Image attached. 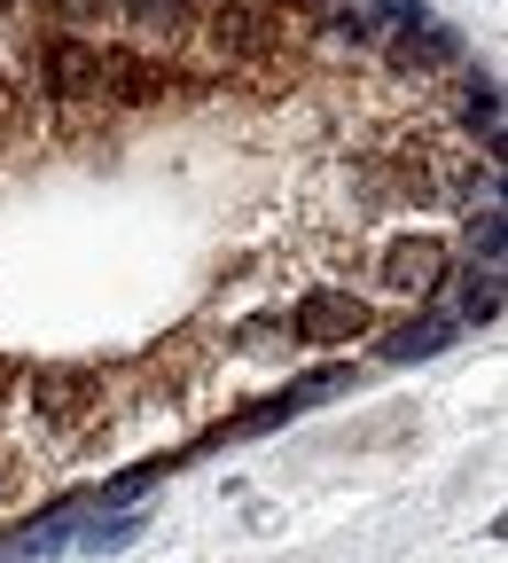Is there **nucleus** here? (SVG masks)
I'll return each instance as SVG.
<instances>
[{
	"label": "nucleus",
	"mask_w": 508,
	"mask_h": 563,
	"mask_svg": "<svg viewBox=\"0 0 508 563\" xmlns=\"http://www.w3.org/2000/svg\"><path fill=\"white\" fill-rule=\"evenodd\" d=\"M289 329H298L306 344H352V336H368V306L344 298V290H313V298H298Z\"/></svg>",
	"instance_id": "obj_4"
},
{
	"label": "nucleus",
	"mask_w": 508,
	"mask_h": 563,
	"mask_svg": "<svg viewBox=\"0 0 508 563\" xmlns=\"http://www.w3.org/2000/svg\"><path fill=\"white\" fill-rule=\"evenodd\" d=\"M47 87L63 102H95L102 95V55L87 40H47Z\"/></svg>",
	"instance_id": "obj_6"
},
{
	"label": "nucleus",
	"mask_w": 508,
	"mask_h": 563,
	"mask_svg": "<svg viewBox=\"0 0 508 563\" xmlns=\"http://www.w3.org/2000/svg\"><path fill=\"white\" fill-rule=\"evenodd\" d=\"M125 24L141 40H173V32H188V0H125Z\"/></svg>",
	"instance_id": "obj_11"
},
{
	"label": "nucleus",
	"mask_w": 508,
	"mask_h": 563,
	"mask_svg": "<svg viewBox=\"0 0 508 563\" xmlns=\"http://www.w3.org/2000/svg\"><path fill=\"white\" fill-rule=\"evenodd\" d=\"M430 9L422 0H368V9H360V32H376V40H399L407 24H422Z\"/></svg>",
	"instance_id": "obj_12"
},
{
	"label": "nucleus",
	"mask_w": 508,
	"mask_h": 563,
	"mask_svg": "<svg viewBox=\"0 0 508 563\" xmlns=\"http://www.w3.org/2000/svg\"><path fill=\"white\" fill-rule=\"evenodd\" d=\"M462 110H470V118H477V125H485V133H493V150H500V87H493V79H477V87H470V102H462Z\"/></svg>",
	"instance_id": "obj_15"
},
{
	"label": "nucleus",
	"mask_w": 508,
	"mask_h": 563,
	"mask_svg": "<svg viewBox=\"0 0 508 563\" xmlns=\"http://www.w3.org/2000/svg\"><path fill=\"white\" fill-rule=\"evenodd\" d=\"M70 532H79V501H63V509L32 517L16 540H0V563H40V555H63V548H70Z\"/></svg>",
	"instance_id": "obj_8"
},
{
	"label": "nucleus",
	"mask_w": 508,
	"mask_h": 563,
	"mask_svg": "<svg viewBox=\"0 0 508 563\" xmlns=\"http://www.w3.org/2000/svg\"><path fill=\"white\" fill-rule=\"evenodd\" d=\"M211 40H220L235 63H258V55H274V47H281V24H274L266 9H251V0H228V9L211 16Z\"/></svg>",
	"instance_id": "obj_5"
},
{
	"label": "nucleus",
	"mask_w": 508,
	"mask_h": 563,
	"mask_svg": "<svg viewBox=\"0 0 508 563\" xmlns=\"http://www.w3.org/2000/svg\"><path fill=\"white\" fill-rule=\"evenodd\" d=\"M446 344H454V313H422V321L384 336V361H430V352H446Z\"/></svg>",
	"instance_id": "obj_10"
},
{
	"label": "nucleus",
	"mask_w": 508,
	"mask_h": 563,
	"mask_svg": "<svg viewBox=\"0 0 508 563\" xmlns=\"http://www.w3.org/2000/svg\"><path fill=\"white\" fill-rule=\"evenodd\" d=\"M336 391H352V368H313V376H298L289 391H274L266 407H251V415H235V422H220L203 446H228V439H258V431H274V422H289V415H306V407H321V399H336Z\"/></svg>",
	"instance_id": "obj_1"
},
{
	"label": "nucleus",
	"mask_w": 508,
	"mask_h": 563,
	"mask_svg": "<svg viewBox=\"0 0 508 563\" xmlns=\"http://www.w3.org/2000/svg\"><path fill=\"white\" fill-rule=\"evenodd\" d=\"M141 540V509H102V525L87 532V548L102 555V548H133Z\"/></svg>",
	"instance_id": "obj_13"
},
{
	"label": "nucleus",
	"mask_w": 508,
	"mask_h": 563,
	"mask_svg": "<svg viewBox=\"0 0 508 563\" xmlns=\"http://www.w3.org/2000/svg\"><path fill=\"white\" fill-rule=\"evenodd\" d=\"M102 95L157 102V95H173V63H157V55H102Z\"/></svg>",
	"instance_id": "obj_7"
},
{
	"label": "nucleus",
	"mask_w": 508,
	"mask_h": 563,
	"mask_svg": "<svg viewBox=\"0 0 508 563\" xmlns=\"http://www.w3.org/2000/svg\"><path fill=\"white\" fill-rule=\"evenodd\" d=\"M376 274H384V290H399V298H430L446 282V243L439 235H391Z\"/></svg>",
	"instance_id": "obj_3"
},
{
	"label": "nucleus",
	"mask_w": 508,
	"mask_h": 563,
	"mask_svg": "<svg viewBox=\"0 0 508 563\" xmlns=\"http://www.w3.org/2000/svg\"><path fill=\"white\" fill-rule=\"evenodd\" d=\"M454 55H462V40H454L439 16H422V24H407V32L391 40V63H399V70H446Z\"/></svg>",
	"instance_id": "obj_9"
},
{
	"label": "nucleus",
	"mask_w": 508,
	"mask_h": 563,
	"mask_svg": "<svg viewBox=\"0 0 508 563\" xmlns=\"http://www.w3.org/2000/svg\"><path fill=\"white\" fill-rule=\"evenodd\" d=\"M95 407H102V376L95 368H40L32 376V415L55 422V431H79Z\"/></svg>",
	"instance_id": "obj_2"
},
{
	"label": "nucleus",
	"mask_w": 508,
	"mask_h": 563,
	"mask_svg": "<svg viewBox=\"0 0 508 563\" xmlns=\"http://www.w3.org/2000/svg\"><path fill=\"white\" fill-rule=\"evenodd\" d=\"M470 251H477L485 266L500 258V211H485V220H470Z\"/></svg>",
	"instance_id": "obj_16"
},
{
	"label": "nucleus",
	"mask_w": 508,
	"mask_h": 563,
	"mask_svg": "<svg viewBox=\"0 0 508 563\" xmlns=\"http://www.w3.org/2000/svg\"><path fill=\"white\" fill-rule=\"evenodd\" d=\"M462 321H485V329L500 321V274H493V266L470 282V298H462Z\"/></svg>",
	"instance_id": "obj_14"
}]
</instances>
